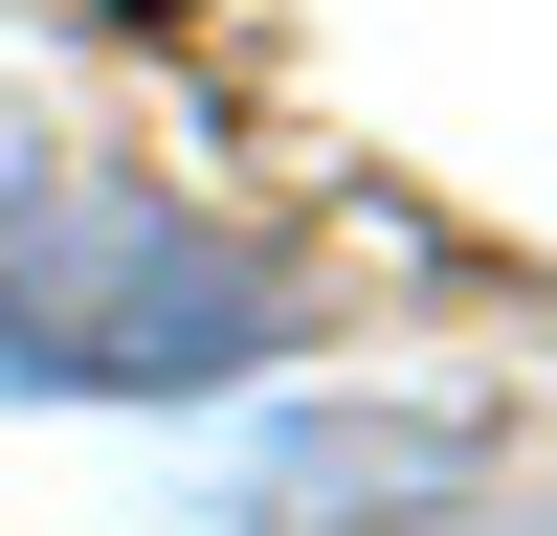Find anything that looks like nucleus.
<instances>
[{
    "label": "nucleus",
    "instance_id": "1",
    "mask_svg": "<svg viewBox=\"0 0 557 536\" xmlns=\"http://www.w3.org/2000/svg\"><path fill=\"white\" fill-rule=\"evenodd\" d=\"M268 336H290V268L157 179L0 202V380H246Z\"/></svg>",
    "mask_w": 557,
    "mask_h": 536
}]
</instances>
